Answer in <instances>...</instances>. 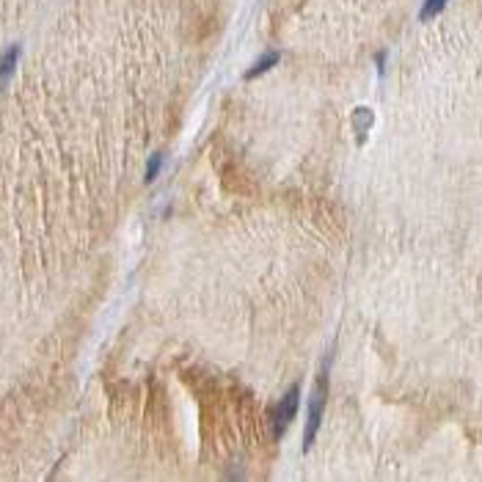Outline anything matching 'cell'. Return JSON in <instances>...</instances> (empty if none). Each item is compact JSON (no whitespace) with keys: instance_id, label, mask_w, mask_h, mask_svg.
Instances as JSON below:
<instances>
[{"instance_id":"5b68a950","label":"cell","mask_w":482,"mask_h":482,"mask_svg":"<svg viewBox=\"0 0 482 482\" xmlns=\"http://www.w3.org/2000/svg\"><path fill=\"white\" fill-rule=\"evenodd\" d=\"M372 124H375V113H372L367 105H358V108L353 110V130H356L358 144H364V141H367V135H369Z\"/></svg>"},{"instance_id":"3957f363","label":"cell","mask_w":482,"mask_h":482,"mask_svg":"<svg viewBox=\"0 0 482 482\" xmlns=\"http://www.w3.org/2000/svg\"><path fill=\"white\" fill-rule=\"evenodd\" d=\"M19 56H22V44H8L3 50V56H0V88H6V83L11 81V75L17 72Z\"/></svg>"},{"instance_id":"52a82bcc","label":"cell","mask_w":482,"mask_h":482,"mask_svg":"<svg viewBox=\"0 0 482 482\" xmlns=\"http://www.w3.org/2000/svg\"><path fill=\"white\" fill-rule=\"evenodd\" d=\"M163 160H165V158H163L160 152L149 158V163H147V171H144V182H147V185H152V182H155V179L160 176V171H163Z\"/></svg>"},{"instance_id":"7a4b0ae2","label":"cell","mask_w":482,"mask_h":482,"mask_svg":"<svg viewBox=\"0 0 482 482\" xmlns=\"http://www.w3.org/2000/svg\"><path fill=\"white\" fill-rule=\"evenodd\" d=\"M298 405H301V386H292V389L279 400V405L273 408V435H276L279 441L284 438L287 427L292 424V419H295V413H298Z\"/></svg>"},{"instance_id":"6da1fadb","label":"cell","mask_w":482,"mask_h":482,"mask_svg":"<svg viewBox=\"0 0 482 482\" xmlns=\"http://www.w3.org/2000/svg\"><path fill=\"white\" fill-rule=\"evenodd\" d=\"M331 364H333V350H328L325 358H322V367H320V372H317V383H315V392H312V400H309L306 427H304V452L312 449V444L317 441V433H320L322 413H325V400H328V375H331Z\"/></svg>"},{"instance_id":"ba28073f","label":"cell","mask_w":482,"mask_h":482,"mask_svg":"<svg viewBox=\"0 0 482 482\" xmlns=\"http://www.w3.org/2000/svg\"><path fill=\"white\" fill-rule=\"evenodd\" d=\"M386 61H389V56H386V53H383V50H381V53H378V56H375V67H378V72H381V75H383V72H386Z\"/></svg>"},{"instance_id":"8992f818","label":"cell","mask_w":482,"mask_h":482,"mask_svg":"<svg viewBox=\"0 0 482 482\" xmlns=\"http://www.w3.org/2000/svg\"><path fill=\"white\" fill-rule=\"evenodd\" d=\"M447 3H449V0H424L422 8H419V22H427V19L438 17V14L447 8Z\"/></svg>"},{"instance_id":"277c9868","label":"cell","mask_w":482,"mask_h":482,"mask_svg":"<svg viewBox=\"0 0 482 482\" xmlns=\"http://www.w3.org/2000/svg\"><path fill=\"white\" fill-rule=\"evenodd\" d=\"M279 61H281V53L279 50H267V53H262L254 64H251V69L245 72V81H256L259 75H265V72H270V69H276L279 67Z\"/></svg>"}]
</instances>
